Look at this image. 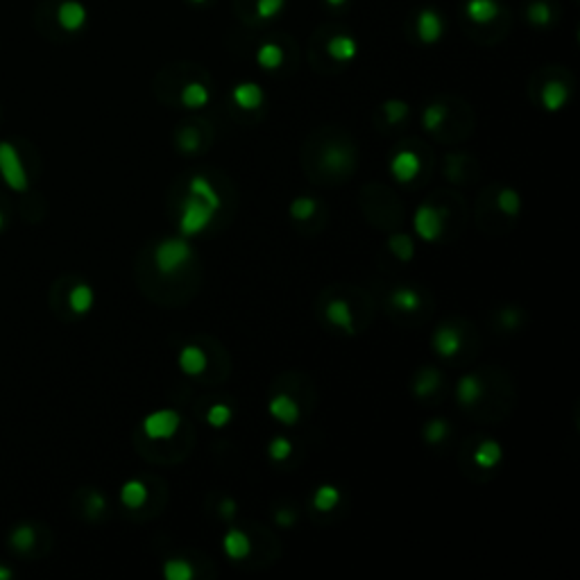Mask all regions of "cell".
<instances>
[{"label": "cell", "instance_id": "26", "mask_svg": "<svg viewBox=\"0 0 580 580\" xmlns=\"http://www.w3.org/2000/svg\"><path fill=\"white\" fill-rule=\"evenodd\" d=\"M163 576L168 580H190L195 576V569L184 558H170L163 562Z\"/></svg>", "mask_w": 580, "mask_h": 580}, {"label": "cell", "instance_id": "41", "mask_svg": "<svg viewBox=\"0 0 580 580\" xmlns=\"http://www.w3.org/2000/svg\"><path fill=\"white\" fill-rule=\"evenodd\" d=\"M12 542H14V547H19V549H30L34 544V531L30 526H21L19 531L12 535Z\"/></svg>", "mask_w": 580, "mask_h": 580}, {"label": "cell", "instance_id": "35", "mask_svg": "<svg viewBox=\"0 0 580 580\" xmlns=\"http://www.w3.org/2000/svg\"><path fill=\"white\" fill-rule=\"evenodd\" d=\"M351 163V154L342 148H329L324 152V166L331 172H340Z\"/></svg>", "mask_w": 580, "mask_h": 580}, {"label": "cell", "instance_id": "32", "mask_svg": "<svg viewBox=\"0 0 580 580\" xmlns=\"http://www.w3.org/2000/svg\"><path fill=\"white\" fill-rule=\"evenodd\" d=\"M447 107L445 105H429L426 109H424V114H422V125L426 132H436V129H440L445 125V120H447Z\"/></svg>", "mask_w": 580, "mask_h": 580}, {"label": "cell", "instance_id": "27", "mask_svg": "<svg viewBox=\"0 0 580 580\" xmlns=\"http://www.w3.org/2000/svg\"><path fill=\"white\" fill-rule=\"evenodd\" d=\"M388 247H390V252L399 258V261H411L415 256V243L408 233H392V236L388 238Z\"/></svg>", "mask_w": 580, "mask_h": 580}, {"label": "cell", "instance_id": "17", "mask_svg": "<svg viewBox=\"0 0 580 580\" xmlns=\"http://www.w3.org/2000/svg\"><path fill=\"white\" fill-rule=\"evenodd\" d=\"M569 102V89H567V84L565 82H560V80H551L544 84V89H542V105L547 111H551V114H556V111H560L562 107H565Z\"/></svg>", "mask_w": 580, "mask_h": 580}, {"label": "cell", "instance_id": "45", "mask_svg": "<svg viewBox=\"0 0 580 580\" xmlns=\"http://www.w3.org/2000/svg\"><path fill=\"white\" fill-rule=\"evenodd\" d=\"M326 5H331V7H342L345 3H347V0H324Z\"/></svg>", "mask_w": 580, "mask_h": 580}, {"label": "cell", "instance_id": "6", "mask_svg": "<svg viewBox=\"0 0 580 580\" xmlns=\"http://www.w3.org/2000/svg\"><path fill=\"white\" fill-rule=\"evenodd\" d=\"M89 21V10L80 0H62L57 7V23L64 32H80Z\"/></svg>", "mask_w": 580, "mask_h": 580}, {"label": "cell", "instance_id": "9", "mask_svg": "<svg viewBox=\"0 0 580 580\" xmlns=\"http://www.w3.org/2000/svg\"><path fill=\"white\" fill-rule=\"evenodd\" d=\"M267 411H270L272 417L279 422V424H285V426H292V424H297L299 422V404L292 399V397L288 395H276L270 399V404H267Z\"/></svg>", "mask_w": 580, "mask_h": 580}, {"label": "cell", "instance_id": "39", "mask_svg": "<svg viewBox=\"0 0 580 580\" xmlns=\"http://www.w3.org/2000/svg\"><path fill=\"white\" fill-rule=\"evenodd\" d=\"M411 114V107H408V102H404V100H388L386 105H383V116L388 118V123H401V120Z\"/></svg>", "mask_w": 580, "mask_h": 580}, {"label": "cell", "instance_id": "11", "mask_svg": "<svg viewBox=\"0 0 580 580\" xmlns=\"http://www.w3.org/2000/svg\"><path fill=\"white\" fill-rule=\"evenodd\" d=\"M177 365L186 376H200V374H204L206 365H209V358H206L204 349H200L197 345H186V347L179 351Z\"/></svg>", "mask_w": 580, "mask_h": 580}, {"label": "cell", "instance_id": "5", "mask_svg": "<svg viewBox=\"0 0 580 580\" xmlns=\"http://www.w3.org/2000/svg\"><path fill=\"white\" fill-rule=\"evenodd\" d=\"M0 172H3L5 181L16 190H23L28 186L25 181V170L19 159V154L10 143H0Z\"/></svg>", "mask_w": 580, "mask_h": 580}, {"label": "cell", "instance_id": "42", "mask_svg": "<svg viewBox=\"0 0 580 580\" xmlns=\"http://www.w3.org/2000/svg\"><path fill=\"white\" fill-rule=\"evenodd\" d=\"M218 513L222 515V519H233V517H236V513H238V504L233 499H222Z\"/></svg>", "mask_w": 580, "mask_h": 580}, {"label": "cell", "instance_id": "36", "mask_svg": "<svg viewBox=\"0 0 580 580\" xmlns=\"http://www.w3.org/2000/svg\"><path fill=\"white\" fill-rule=\"evenodd\" d=\"M449 436V424L447 420H431L426 426H424V440H426L429 445H440L442 440H447Z\"/></svg>", "mask_w": 580, "mask_h": 580}, {"label": "cell", "instance_id": "29", "mask_svg": "<svg viewBox=\"0 0 580 580\" xmlns=\"http://www.w3.org/2000/svg\"><path fill=\"white\" fill-rule=\"evenodd\" d=\"M338 501H340V490L335 486H320L313 495V506L320 510V513H329V510H333L338 506Z\"/></svg>", "mask_w": 580, "mask_h": 580}, {"label": "cell", "instance_id": "44", "mask_svg": "<svg viewBox=\"0 0 580 580\" xmlns=\"http://www.w3.org/2000/svg\"><path fill=\"white\" fill-rule=\"evenodd\" d=\"M517 317H519V313H517L515 308H508V310H504V324H506V326L515 329V326H517Z\"/></svg>", "mask_w": 580, "mask_h": 580}, {"label": "cell", "instance_id": "18", "mask_svg": "<svg viewBox=\"0 0 580 580\" xmlns=\"http://www.w3.org/2000/svg\"><path fill=\"white\" fill-rule=\"evenodd\" d=\"M181 105L186 109H204L211 102V91L209 86L202 82H188L179 93Z\"/></svg>", "mask_w": 580, "mask_h": 580}, {"label": "cell", "instance_id": "30", "mask_svg": "<svg viewBox=\"0 0 580 580\" xmlns=\"http://www.w3.org/2000/svg\"><path fill=\"white\" fill-rule=\"evenodd\" d=\"M526 16H528V21L533 25H538V28H549L553 21V10L549 3H544V0H535V3L528 5Z\"/></svg>", "mask_w": 580, "mask_h": 580}, {"label": "cell", "instance_id": "43", "mask_svg": "<svg viewBox=\"0 0 580 580\" xmlns=\"http://www.w3.org/2000/svg\"><path fill=\"white\" fill-rule=\"evenodd\" d=\"M276 524L281 528H290L295 524V513H290V510H279V513H276Z\"/></svg>", "mask_w": 580, "mask_h": 580}, {"label": "cell", "instance_id": "16", "mask_svg": "<svg viewBox=\"0 0 580 580\" xmlns=\"http://www.w3.org/2000/svg\"><path fill=\"white\" fill-rule=\"evenodd\" d=\"M222 549L227 553V558L243 560L249 556V551H252V542H249L245 531H240V528H229L222 538Z\"/></svg>", "mask_w": 580, "mask_h": 580}, {"label": "cell", "instance_id": "25", "mask_svg": "<svg viewBox=\"0 0 580 580\" xmlns=\"http://www.w3.org/2000/svg\"><path fill=\"white\" fill-rule=\"evenodd\" d=\"M188 193L190 195H197L202 197V200L211 202L215 206H220V197H218V190L213 188V184L204 175H195L193 179L188 181Z\"/></svg>", "mask_w": 580, "mask_h": 580}, {"label": "cell", "instance_id": "31", "mask_svg": "<svg viewBox=\"0 0 580 580\" xmlns=\"http://www.w3.org/2000/svg\"><path fill=\"white\" fill-rule=\"evenodd\" d=\"M497 206L501 213L506 215H517L522 211V197L515 188H501L499 195H497Z\"/></svg>", "mask_w": 580, "mask_h": 580}, {"label": "cell", "instance_id": "47", "mask_svg": "<svg viewBox=\"0 0 580 580\" xmlns=\"http://www.w3.org/2000/svg\"><path fill=\"white\" fill-rule=\"evenodd\" d=\"M0 222H3V215H0Z\"/></svg>", "mask_w": 580, "mask_h": 580}, {"label": "cell", "instance_id": "20", "mask_svg": "<svg viewBox=\"0 0 580 580\" xmlns=\"http://www.w3.org/2000/svg\"><path fill=\"white\" fill-rule=\"evenodd\" d=\"M501 461H504V449H501L497 440H483V442L476 447L474 463L479 465L481 470H492V467H497Z\"/></svg>", "mask_w": 580, "mask_h": 580}, {"label": "cell", "instance_id": "22", "mask_svg": "<svg viewBox=\"0 0 580 580\" xmlns=\"http://www.w3.org/2000/svg\"><path fill=\"white\" fill-rule=\"evenodd\" d=\"M120 501H123V506L125 508H141L145 501H148V490H145V483L143 481H138V479H132V481H127L123 488H120Z\"/></svg>", "mask_w": 580, "mask_h": 580}, {"label": "cell", "instance_id": "38", "mask_svg": "<svg viewBox=\"0 0 580 580\" xmlns=\"http://www.w3.org/2000/svg\"><path fill=\"white\" fill-rule=\"evenodd\" d=\"M285 7V0H256L254 12L261 21H272L276 19Z\"/></svg>", "mask_w": 580, "mask_h": 580}, {"label": "cell", "instance_id": "40", "mask_svg": "<svg viewBox=\"0 0 580 580\" xmlns=\"http://www.w3.org/2000/svg\"><path fill=\"white\" fill-rule=\"evenodd\" d=\"M200 148V136H197L195 129H184L179 134V150L181 152H195Z\"/></svg>", "mask_w": 580, "mask_h": 580}, {"label": "cell", "instance_id": "15", "mask_svg": "<svg viewBox=\"0 0 580 580\" xmlns=\"http://www.w3.org/2000/svg\"><path fill=\"white\" fill-rule=\"evenodd\" d=\"M463 347V335L454 326H442L438 329V333L433 335V349H436L442 358L456 356Z\"/></svg>", "mask_w": 580, "mask_h": 580}, {"label": "cell", "instance_id": "12", "mask_svg": "<svg viewBox=\"0 0 580 580\" xmlns=\"http://www.w3.org/2000/svg\"><path fill=\"white\" fill-rule=\"evenodd\" d=\"M326 53L333 62L347 64L358 57V43L354 37H349V34H335V37H331L326 43Z\"/></svg>", "mask_w": 580, "mask_h": 580}, {"label": "cell", "instance_id": "13", "mask_svg": "<svg viewBox=\"0 0 580 580\" xmlns=\"http://www.w3.org/2000/svg\"><path fill=\"white\" fill-rule=\"evenodd\" d=\"M326 320H329V322H331L333 326L340 329V331H345V333H354V331H356V329H354V324H356V320H354L349 301H345V299H340V297H333V299L326 304Z\"/></svg>", "mask_w": 580, "mask_h": 580}, {"label": "cell", "instance_id": "10", "mask_svg": "<svg viewBox=\"0 0 580 580\" xmlns=\"http://www.w3.org/2000/svg\"><path fill=\"white\" fill-rule=\"evenodd\" d=\"M231 98L243 111H254L265 102V93L256 82H240L231 89Z\"/></svg>", "mask_w": 580, "mask_h": 580}, {"label": "cell", "instance_id": "37", "mask_svg": "<svg viewBox=\"0 0 580 580\" xmlns=\"http://www.w3.org/2000/svg\"><path fill=\"white\" fill-rule=\"evenodd\" d=\"M290 454H292V442L283 436L270 440V445H267V456H270V461H274V463L288 461Z\"/></svg>", "mask_w": 580, "mask_h": 580}, {"label": "cell", "instance_id": "46", "mask_svg": "<svg viewBox=\"0 0 580 580\" xmlns=\"http://www.w3.org/2000/svg\"><path fill=\"white\" fill-rule=\"evenodd\" d=\"M188 3H193V5H204L206 0H188Z\"/></svg>", "mask_w": 580, "mask_h": 580}, {"label": "cell", "instance_id": "2", "mask_svg": "<svg viewBox=\"0 0 580 580\" xmlns=\"http://www.w3.org/2000/svg\"><path fill=\"white\" fill-rule=\"evenodd\" d=\"M220 206H215L211 202L202 200L197 195H186L184 206H181V215H179V233L181 236H195V233H202L209 224L213 222V215Z\"/></svg>", "mask_w": 580, "mask_h": 580}, {"label": "cell", "instance_id": "34", "mask_svg": "<svg viewBox=\"0 0 580 580\" xmlns=\"http://www.w3.org/2000/svg\"><path fill=\"white\" fill-rule=\"evenodd\" d=\"M233 417V411H231V406L227 404H213L209 411H206V422H209V426L213 429H222V426H227V424L231 422Z\"/></svg>", "mask_w": 580, "mask_h": 580}, {"label": "cell", "instance_id": "7", "mask_svg": "<svg viewBox=\"0 0 580 580\" xmlns=\"http://www.w3.org/2000/svg\"><path fill=\"white\" fill-rule=\"evenodd\" d=\"M415 28H417V37L424 46H433V43H438L442 39L445 34V21L442 16H440L438 10H433V7H424V10L417 14V23H415Z\"/></svg>", "mask_w": 580, "mask_h": 580}, {"label": "cell", "instance_id": "14", "mask_svg": "<svg viewBox=\"0 0 580 580\" xmlns=\"http://www.w3.org/2000/svg\"><path fill=\"white\" fill-rule=\"evenodd\" d=\"M465 14L467 19L476 25H488L499 19L501 5L497 0H467L465 3Z\"/></svg>", "mask_w": 580, "mask_h": 580}, {"label": "cell", "instance_id": "8", "mask_svg": "<svg viewBox=\"0 0 580 580\" xmlns=\"http://www.w3.org/2000/svg\"><path fill=\"white\" fill-rule=\"evenodd\" d=\"M390 172L397 181L408 184L420 172V157L413 150H399L390 161Z\"/></svg>", "mask_w": 580, "mask_h": 580}, {"label": "cell", "instance_id": "23", "mask_svg": "<svg viewBox=\"0 0 580 580\" xmlns=\"http://www.w3.org/2000/svg\"><path fill=\"white\" fill-rule=\"evenodd\" d=\"M68 304H71L73 313H77V315L89 313L91 306H93V290H91V285L77 283L75 288L71 290V295H68Z\"/></svg>", "mask_w": 580, "mask_h": 580}, {"label": "cell", "instance_id": "19", "mask_svg": "<svg viewBox=\"0 0 580 580\" xmlns=\"http://www.w3.org/2000/svg\"><path fill=\"white\" fill-rule=\"evenodd\" d=\"M256 64L263 68V71H276V68H281L285 62V53L281 46H276L272 41H265L261 46L256 48Z\"/></svg>", "mask_w": 580, "mask_h": 580}, {"label": "cell", "instance_id": "24", "mask_svg": "<svg viewBox=\"0 0 580 580\" xmlns=\"http://www.w3.org/2000/svg\"><path fill=\"white\" fill-rule=\"evenodd\" d=\"M390 304L395 308H399L401 313H415V310L420 308L422 299L417 295V290H413V288H395L390 295Z\"/></svg>", "mask_w": 580, "mask_h": 580}, {"label": "cell", "instance_id": "3", "mask_svg": "<svg viewBox=\"0 0 580 580\" xmlns=\"http://www.w3.org/2000/svg\"><path fill=\"white\" fill-rule=\"evenodd\" d=\"M445 220H447V211L438 209V206L431 204H422L417 211H415L413 218V227L417 238H422L424 243H433V240L440 238V233L445 229Z\"/></svg>", "mask_w": 580, "mask_h": 580}, {"label": "cell", "instance_id": "28", "mask_svg": "<svg viewBox=\"0 0 580 580\" xmlns=\"http://www.w3.org/2000/svg\"><path fill=\"white\" fill-rule=\"evenodd\" d=\"M442 383V376H440V372L436 370H424L422 374L415 379V386H413V392L417 397H429L433 395Z\"/></svg>", "mask_w": 580, "mask_h": 580}, {"label": "cell", "instance_id": "21", "mask_svg": "<svg viewBox=\"0 0 580 580\" xmlns=\"http://www.w3.org/2000/svg\"><path fill=\"white\" fill-rule=\"evenodd\" d=\"M456 395H458V401H461L463 406H474L483 397L481 379L476 374H465L461 381H458Z\"/></svg>", "mask_w": 580, "mask_h": 580}, {"label": "cell", "instance_id": "1", "mask_svg": "<svg viewBox=\"0 0 580 580\" xmlns=\"http://www.w3.org/2000/svg\"><path fill=\"white\" fill-rule=\"evenodd\" d=\"M193 258V247H190L186 236L161 240L154 249V267L161 276H172Z\"/></svg>", "mask_w": 580, "mask_h": 580}, {"label": "cell", "instance_id": "33", "mask_svg": "<svg viewBox=\"0 0 580 580\" xmlns=\"http://www.w3.org/2000/svg\"><path fill=\"white\" fill-rule=\"evenodd\" d=\"M317 211V202L313 197H297V200H292L290 204V215L299 222L310 220Z\"/></svg>", "mask_w": 580, "mask_h": 580}, {"label": "cell", "instance_id": "4", "mask_svg": "<svg viewBox=\"0 0 580 580\" xmlns=\"http://www.w3.org/2000/svg\"><path fill=\"white\" fill-rule=\"evenodd\" d=\"M181 424V417L177 411L172 408H161L150 413L148 417L143 420V433L150 440H170L177 433Z\"/></svg>", "mask_w": 580, "mask_h": 580}]
</instances>
